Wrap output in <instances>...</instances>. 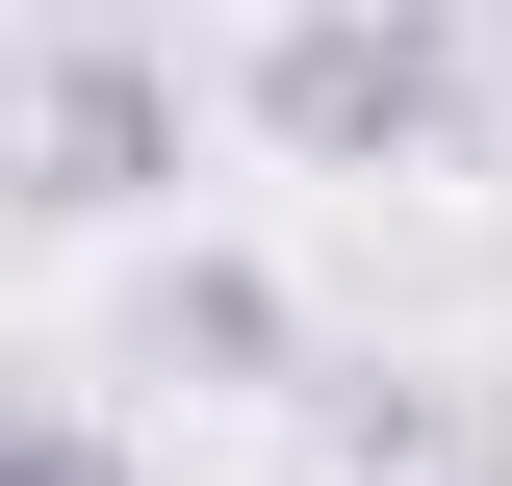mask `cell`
<instances>
[{
  "label": "cell",
  "instance_id": "cell-1",
  "mask_svg": "<svg viewBox=\"0 0 512 486\" xmlns=\"http://www.w3.org/2000/svg\"><path fill=\"white\" fill-rule=\"evenodd\" d=\"M256 128H282L308 180L436 154V128H461V0H308V26L256 52Z\"/></svg>",
  "mask_w": 512,
  "mask_h": 486
},
{
  "label": "cell",
  "instance_id": "cell-2",
  "mask_svg": "<svg viewBox=\"0 0 512 486\" xmlns=\"http://www.w3.org/2000/svg\"><path fill=\"white\" fill-rule=\"evenodd\" d=\"M26 205H52V231L180 205V52H154V26H77V52L26 77Z\"/></svg>",
  "mask_w": 512,
  "mask_h": 486
},
{
  "label": "cell",
  "instance_id": "cell-3",
  "mask_svg": "<svg viewBox=\"0 0 512 486\" xmlns=\"http://www.w3.org/2000/svg\"><path fill=\"white\" fill-rule=\"evenodd\" d=\"M0 486H128V435L103 410H0Z\"/></svg>",
  "mask_w": 512,
  "mask_h": 486
}]
</instances>
